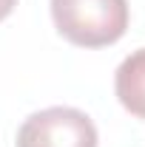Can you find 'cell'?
<instances>
[{"instance_id": "6da1fadb", "label": "cell", "mask_w": 145, "mask_h": 147, "mask_svg": "<svg viewBox=\"0 0 145 147\" xmlns=\"http://www.w3.org/2000/svg\"><path fill=\"white\" fill-rule=\"evenodd\" d=\"M51 20L71 45L105 48L128 28V0H51Z\"/></svg>"}, {"instance_id": "3957f363", "label": "cell", "mask_w": 145, "mask_h": 147, "mask_svg": "<svg viewBox=\"0 0 145 147\" xmlns=\"http://www.w3.org/2000/svg\"><path fill=\"white\" fill-rule=\"evenodd\" d=\"M114 91L120 105L137 116L145 119V48H137L120 62L114 74Z\"/></svg>"}, {"instance_id": "277c9868", "label": "cell", "mask_w": 145, "mask_h": 147, "mask_svg": "<svg viewBox=\"0 0 145 147\" xmlns=\"http://www.w3.org/2000/svg\"><path fill=\"white\" fill-rule=\"evenodd\" d=\"M14 6H17V0H0V20H6L12 11H14Z\"/></svg>"}, {"instance_id": "7a4b0ae2", "label": "cell", "mask_w": 145, "mask_h": 147, "mask_svg": "<svg viewBox=\"0 0 145 147\" xmlns=\"http://www.w3.org/2000/svg\"><path fill=\"white\" fill-rule=\"evenodd\" d=\"M100 136L88 113L77 108H46L17 130V147H97Z\"/></svg>"}]
</instances>
